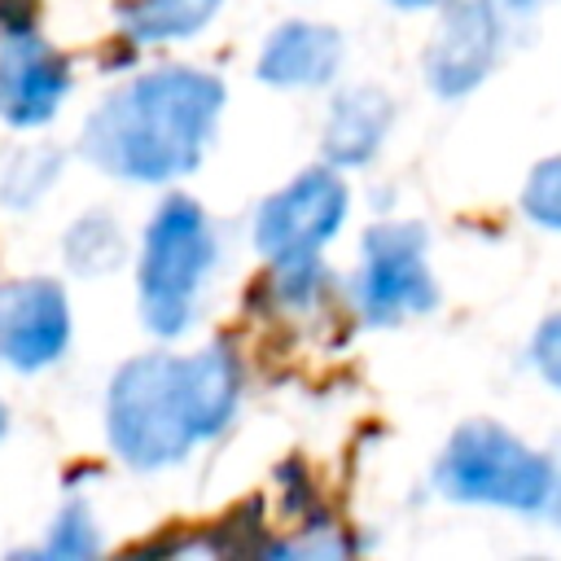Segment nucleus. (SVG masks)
Segmentation results:
<instances>
[{
    "mask_svg": "<svg viewBox=\"0 0 561 561\" xmlns=\"http://www.w3.org/2000/svg\"><path fill=\"white\" fill-rule=\"evenodd\" d=\"M66 259L75 272H110L123 259V232L114 228V219L105 215H88L66 232Z\"/></svg>",
    "mask_w": 561,
    "mask_h": 561,
    "instance_id": "4468645a",
    "label": "nucleus"
},
{
    "mask_svg": "<svg viewBox=\"0 0 561 561\" xmlns=\"http://www.w3.org/2000/svg\"><path fill=\"white\" fill-rule=\"evenodd\" d=\"M522 210H526L535 224L561 232V153H557V158H543V162L530 171V180H526V188H522Z\"/></svg>",
    "mask_w": 561,
    "mask_h": 561,
    "instance_id": "dca6fc26",
    "label": "nucleus"
},
{
    "mask_svg": "<svg viewBox=\"0 0 561 561\" xmlns=\"http://www.w3.org/2000/svg\"><path fill=\"white\" fill-rule=\"evenodd\" d=\"M500 57V0H451L425 53V83L438 96L473 92Z\"/></svg>",
    "mask_w": 561,
    "mask_h": 561,
    "instance_id": "6e6552de",
    "label": "nucleus"
},
{
    "mask_svg": "<svg viewBox=\"0 0 561 561\" xmlns=\"http://www.w3.org/2000/svg\"><path fill=\"white\" fill-rule=\"evenodd\" d=\"M543 513L561 526V460L552 465V486H548V504H543Z\"/></svg>",
    "mask_w": 561,
    "mask_h": 561,
    "instance_id": "a211bd4d",
    "label": "nucleus"
},
{
    "mask_svg": "<svg viewBox=\"0 0 561 561\" xmlns=\"http://www.w3.org/2000/svg\"><path fill=\"white\" fill-rule=\"evenodd\" d=\"M215 267V232L193 197H167L145 228L140 250V316L158 337H180L193 324L197 294Z\"/></svg>",
    "mask_w": 561,
    "mask_h": 561,
    "instance_id": "20e7f679",
    "label": "nucleus"
},
{
    "mask_svg": "<svg viewBox=\"0 0 561 561\" xmlns=\"http://www.w3.org/2000/svg\"><path fill=\"white\" fill-rule=\"evenodd\" d=\"M70 88L66 57L35 31H9L0 44V118L9 127H39L61 110Z\"/></svg>",
    "mask_w": 561,
    "mask_h": 561,
    "instance_id": "1a4fd4ad",
    "label": "nucleus"
},
{
    "mask_svg": "<svg viewBox=\"0 0 561 561\" xmlns=\"http://www.w3.org/2000/svg\"><path fill=\"white\" fill-rule=\"evenodd\" d=\"M355 311L368 324H394L425 316L438 302L434 272L425 263L421 224H377L364 232V263L355 272Z\"/></svg>",
    "mask_w": 561,
    "mask_h": 561,
    "instance_id": "39448f33",
    "label": "nucleus"
},
{
    "mask_svg": "<svg viewBox=\"0 0 561 561\" xmlns=\"http://www.w3.org/2000/svg\"><path fill=\"white\" fill-rule=\"evenodd\" d=\"M390 123H394V101L381 88H368V83L346 88V92H337V101L324 118L320 149L333 167H364L381 149Z\"/></svg>",
    "mask_w": 561,
    "mask_h": 561,
    "instance_id": "9b49d317",
    "label": "nucleus"
},
{
    "mask_svg": "<svg viewBox=\"0 0 561 561\" xmlns=\"http://www.w3.org/2000/svg\"><path fill=\"white\" fill-rule=\"evenodd\" d=\"M224 0H136L123 13V26L136 44H167L202 31Z\"/></svg>",
    "mask_w": 561,
    "mask_h": 561,
    "instance_id": "f8f14e48",
    "label": "nucleus"
},
{
    "mask_svg": "<svg viewBox=\"0 0 561 561\" xmlns=\"http://www.w3.org/2000/svg\"><path fill=\"white\" fill-rule=\"evenodd\" d=\"M530 359H535L539 377H543L548 386H557V390H561V311H557V316H548V320L535 329Z\"/></svg>",
    "mask_w": 561,
    "mask_h": 561,
    "instance_id": "f3484780",
    "label": "nucleus"
},
{
    "mask_svg": "<svg viewBox=\"0 0 561 561\" xmlns=\"http://www.w3.org/2000/svg\"><path fill=\"white\" fill-rule=\"evenodd\" d=\"M539 0H500V9H508V13H530Z\"/></svg>",
    "mask_w": 561,
    "mask_h": 561,
    "instance_id": "6ab92c4d",
    "label": "nucleus"
},
{
    "mask_svg": "<svg viewBox=\"0 0 561 561\" xmlns=\"http://www.w3.org/2000/svg\"><path fill=\"white\" fill-rule=\"evenodd\" d=\"M390 4H399V9H430V4H438V0H390Z\"/></svg>",
    "mask_w": 561,
    "mask_h": 561,
    "instance_id": "aec40b11",
    "label": "nucleus"
},
{
    "mask_svg": "<svg viewBox=\"0 0 561 561\" xmlns=\"http://www.w3.org/2000/svg\"><path fill=\"white\" fill-rule=\"evenodd\" d=\"M434 486L456 504L543 513L552 460L530 451L517 434H508L495 421H465L434 465Z\"/></svg>",
    "mask_w": 561,
    "mask_h": 561,
    "instance_id": "7ed1b4c3",
    "label": "nucleus"
},
{
    "mask_svg": "<svg viewBox=\"0 0 561 561\" xmlns=\"http://www.w3.org/2000/svg\"><path fill=\"white\" fill-rule=\"evenodd\" d=\"M342 66V35L320 22H285L259 53V79L276 88H320Z\"/></svg>",
    "mask_w": 561,
    "mask_h": 561,
    "instance_id": "9d476101",
    "label": "nucleus"
},
{
    "mask_svg": "<svg viewBox=\"0 0 561 561\" xmlns=\"http://www.w3.org/2000/svg\"><path fill=\"white\" fill-rule=\"evenodd\" d=\"M237 394L241 373L228 346H202L197 355H136L114 373L105 394L110 447L131 469L180 465L232 421Z\"/></svg>",
    "mask_w": 561,
    "mask_h": 561,
    "instance_id": "f257e3e1",
    "label": "nucleus"
},
{
    "mask_svg": "<svg viewBox=\"0 0 561 561\" xmlns=\"http://www.w3.org/2000/svg\"><path fill=\"white\" fill-rule=\"evenodd\" d=\"M44 552L48 557H66V561H75V557H92V552H101V535H96V522H92V513H88V504H79V500H70L57 517H53V526H48V543H44Z\"/></svg>",
    "mask_w": 561,
    "mask_h": 561,
    "instance_id": "2eb2a0df",
    "label": "nucleus"
},
{
    "mask_svg": "<svg viewBox=\"0 0 561 561\" xmlns=\"http://www.w3.org/2000/svg\"><path fill=\"white\" fill-rule=\"evenodd\" d=\"M346 219V184L333 171H302L259 206L254 245L259 254L289 263L311 259Z\"/></svg>",
    "mask_w": 561,
    "mask_h": 561,
    "instance_id": "423d86ee",
    "label": "nucleus"
},
{
    "mask_svg": "<svg viewBox=\"0 0 561 561\" xmlns=\"http://www.w3.org/2000/svg\"><path fill=\"white\" fill-rule=\"evenodd\" d=\"M61 171V153L57 149H18L9 158V167L0 171V197L4 206H31L48 193V184Z\"/></svg>",
    "mask_w": 561,
    "mask_h": 561,
    "instance_id": "ddd939ff",
    "label": "nucleus"
},
{
    "mask_svg": "<svg viewBox=\"0 0 561 561\" xmlns=\"http://www.w3.org/2000/svg\"><path fill=\"white\" fill-rule=\"evenodd\" d=\"M224 83L193 66L145 70L110 92L83 123V158L127 184L188 175L219 127Z\"/></svg>",
    "mask_w": 561,
    "mask_h": 561,
    "instance_id": "f03ea898",
    "label": "nucleus"
},
{
    "mask_svg": "<svg viewBox=\"0 0 561 561\" xmlns=\"http://www.w3.org/2000/svg\"><path fill=\"white\" fill-rule=\"evenodd\" d=\"M70 342L66 289L44 276L0 280V359L18 373H39Z\"/></svg>",
    "mask_w": 561,
    "mask_h": 561,
    "instance_id": "0eeeda50",
    "label": "nucleus"
},
{
    "mask_svg": "<svg viewBox=\"0 0 561 561\" xmlns=\"http://www.w3.org/2000/svg\"><path fill=\"white\" fill-rule=\"evenodd\" d=\"M4 425H9V412H4V403H0V434H4Z\"/></svg>",
    "mask_w": 561,
    "mask_h": 561,
    "instance_id": "412c9836",
    "label": "nucleus"
}]
</instances>
